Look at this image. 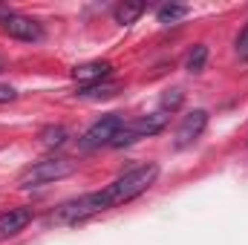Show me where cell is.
<instances>
[{
    "instance_id": "3957f363",
    "label": "cell",
    "mask_w": 248,
    "mask_h": 245,
    "mask_svg": "<svg viewBox=\"0 0 248 245\" xmlns=\"http://www.w3.org/2000/svg\"><path fill=\"white\" fill-rule=\"evenodd\" d=\"M170 122V116L168 113H150V116H139L136 122H127L119 130V136L113 138V144L110 147H130V144H136V141H141V138H150V136H156V133H162L165 127Z\"/></svg>"
},
{
    "instance_id": "30bf717a",
    "label": "cell",
    "mask_w": 248,
    "mask_h": 245,
    "mask_svg": "<svg viewBox=\"0 0 248 245\" xmlns=\"http://www.w3.org/2000/svg\"><path fill=\"white\" fill-rule=\"evenodd\" d=\"M116 92H119V84H113V81H101V84H87V87H81L75 95L93 101V98H110V95H116Z\"/></svg>"
},
{
    "instance_id": "8fae6325",
    "label": "cell",
    "mask_w": 248,
    "mask_h": 245,
    "mask_svg": "<svg viewBox=\"0 0 248 245\" xmlns=\"http://www.w3.org/2000/svg\"><path fill=\"white\" fill-rule=\"evenodd\" d=\"M141 12H144V3H130V0H124V3H119V6L113 9V17H116V23L130 26L133 20L141 17Z\"/></svg>"
},
{
    "instance_id": "8992f818",
    "label": "cell",
    "mask_w": 248,
    "mask_h": 245,
    "mask_svg": "<svg viewBox=\"0 0 248 245\" xmlns=\"http://www.w3.org/2000/svg\"><path fill=\"white\" fill-rule=\"evenodd\" d=\"M0 29H3L9 38L29 41V44H35V41H41V38H44L41 23H35V20H32V17H26V15H15V12H9L6 17H0Z\"/></svg>"
},
{
    "instance_id": "5bb4252c",
    "label": "cell",
    "mask_w": 248,
    "mask_h": 245,
    "mask_svg": "<svg viewBox=\"0 0 248 245\" xmlns=\"http://www.w3.org/2000/svg\"><path fill=\"white\" fill-rule=\"evenodd\" d=\"M41 138H44V144H46V147H61V144H66L69 133H66L63 127H46Z\"/></svg>"
},
{
    "instance_id": "7a4b0ae2",
    "label": "cell",
    "mask_w": 248,
    "mask_h": 245,
    "mask_svg": "<svg viewBox=\"0 0 248 245\" xmlns=\"http://www.w3.org/2000/svg\"><path fill=\"white\" fill-rule=\"evenodd\" d=\"M72 173H75V162L52 156V159L35 162L32 168H26V170L20 173L17 184H20V187H41V184H49V182H58V179H66V176H72Z\"/></svg>"
},
{
    "instance_id": "ba28073f",
    "label": "cell",
    "mask_w": 248,
    "mask_h": 245,
    "mask_svg": "<svg viewBox=\"0 0 248 245\" xmlns=\"http://www.w3.org/2000/svg\"><path fill=\"white\" fill-rule=\"evenodd\" d=\"M32 222V208H12L0 214V240H12Z\"/></svg>"
},
{
    "instance_id": "277c9868",
    "label": "cell",
    "mask_w": 248,
    "mask_h": 245,
    "mask_svg": "<svg viewBox=\"0 0 248 245\" xmlns=\"http://www.w3.org/2000/svg\"><path fill=\"white\" fill-rule=\"evenodd\" d=\"M101 211H110L107 196H104V190H93V193H84L78 199L63 202L61 208H58V214H55V219L72 225V222H84V219H90V216H95Z\"/></svg>"
},
{
    "instance_id": "9a60e30c",
    "label": "cell",
    "mask_w": 248,
    "mask_h": 245,
    "mask_svg": "<svg viewBox=\"0 0 248 245\" xmlns=\"http://www.w3.org/2000/svg\"><path fill=\"white\" fill-rule=\"evenodd\" d=\"M182 101H185V92L182 90H170V92H165L162 95V113H173V110H179L182 107Z\"/></svg>"
},
{
    "instance_id": "4fadbf2b",
    "label": "cell",
    "mask_w": 248,
    "mask_h": 245,
    "mask_svg": "<svg viewBox=\"0 0 248 245\" xmlns=\"http://www.w3.org/2000/svg\"><path fill=\"white\" fill-rule=\"evenodd\" d=\"M205 61H208V46L205 44H196L185 58V69L187 72H202L205 69Z\"/></svg>"
},
{
    "instance_id": "ac0fdd59",
    "label": "cell",
    "mask_w": 248,
    "mask_h": 245,
    "mask_svg": "<svg viewBox=\"0 0 248 245\" xmlns=\"http://www.w3.org/2000/svg\"><path fill=\"white\" fill-rule=\"evenodd\" d=\"M0 69H3V61H0Z\"/></svg>"
},
{
    "instance_id": "e0dca14e",
    "label": "cell",
    "mask_w": 248,
    "mask_h": 245,
    "mask_svg": "<svg viewBox=\"0 0 248 245\" xmlns=\"http://www.w3.org/2000/svg\"><path fill=\"white\" fill-rule=\"evenodd\" d=\"M15 98H17V90L9 87V84H0V104H9V101H15Z\"/></svg>"
},
{
    "instance_id": "2e32d148",
    "label": "cell",
    "mask_w": 248,
    "mask_h": 245,
    "mask_svg": "<svg viewBox=\"0 0 248 245\" xmlns=\"http://www.w3.org/2000/svg\"><path fill=\"white\" fill-rule=\"evenodd\" d=\"M237 55L243 61H248V23H246V29L240 32V38H237Z\"/></svg>"
},
{
    "instance_id": "9c48e42d",
    "label": "cell",
    "mask_w": 248,
    "mask_h": 245,
    "mask_svg": "<svg viewBox=\"0 0 248 245\" xmlns=\"http://www.w3.org/2000/svg\"><path fill=\"white\" fill-rule=\"evenodd\" d=\"M110 72H113V66L107 61H90V63H81V66L72 69V75H75L84 87H87V84H101V81H107Z\"/></svg>"
},
{
    "instance_id": "5b68a950",
    "label": "cell",
    "mask_w": 248,
    "mask_h": 245,
    "mask_svg": "<svg viewBox=\"0 0 248 245\" xmlns=\"http://www.w3.org/2000/svg\"><path fill=\"white\" fill-rule=\"evenodd\" d=\"M124 119L122 116H116V113H110V116H104V119H98V122L93 124L84 136H81V150H98V147H110L113 144V138L119 136V130L124 127Z\"/></svg>"
},
{
    "instance_id": "52a82bcc",
    "label": "cell",
    "mask_w": 248,
    "mask_h": 245,
    "mask_svg": "<svg viewBox=\"0 0 248 245\" xmlns=\"http://www.w3.org/2000/svg\"><path fill=\"white\" fill-rule=\"evenodd\" d=\"M205 127H208V113L205 110H190L185 119H182V124L176 127V136H173V147L176 150H185V147H190L202 133H205Z\"/></svg>"
},
{
    "instance_id": "6da1fadb",
    "label": "cell",
    "mask_w": 248,
    "mask_h": 245,
    "mask_svg": "<svg viewBox=\"0 0 248 245\" xmlns=\"http://www.w3.org/2000/svg\"><path fill=\"white\" fill-rule=\"evenodd\" d=\"M156 176H159V168L156 165H141V168H136V170L119 176L113 184L104 187L107 205L116 208V205H124V202H133L136 196H141L150 184L156 182Z\"/></svg>"
},
{
    "instance_id": "7c38bea8",
    "label": "cell",
    "mask_w": 248,
    "mask_h": 245,
    "mask_svg": "<svg viewBox=\"0 0 248 245\" xmlns=\"http://www.w3.org/2000/svg\"><path fill=\"white\" fill-rule=\"evenodd\" d=\"M187 15H190V9H187V6H179V3H165V6H159V12H156L159 23H165V26L182 20V17H187Z\"/></svg>"
}]
</instances>
